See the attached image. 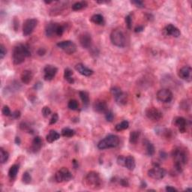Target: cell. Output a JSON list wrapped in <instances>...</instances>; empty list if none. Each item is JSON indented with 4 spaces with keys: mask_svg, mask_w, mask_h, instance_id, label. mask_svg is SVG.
I'll list each match as a JSON object with an SVG mask.
<instances>
[{
    "mask_svg": "<svg viewBox=\"0 0 192 192\" xmlns=\"http://www.w3.org/2000/svg\"><path fill=\"white\" fill-rule=\"evenodd\" d=\"M144 30V27L143 26H138L136 28L134 29V32H141Z\"/></svg>",
    "mask_w": 192,
    "mask_h": 192,
    "instance_id": "cell-52",
    "label": "cell"
},
{
    "mask_svg": "<svg viewBox=\"0 0 192 192\" xmlns=\"http://www.w3.org/2000/svg\"><path fill=\"white\" fill-rule=\"evenodd\" d=\"M104 114H105V119L107 122H113V119H114V114H113V113L111 110H108Z\"/></svg>",
    "mask_w": 192,
    "mask_h": 192,
    "instance_id": "cell-40",
    "label": "cell"
},
{
    "mask_svg": "<svg viewBox=\"0 0 192 192\" xmlns=\"http://www.w3.org/2000/svg\"><path fill=\"white\" fill-rule=\"evenodd\" d=\"M31 181H32V176L31 175H30V172L29 171L24 172V174H23L22 176V182H24V184L28 185V184H30V182H31Z\"/></svg>",
    "mask_w": 192,
    "mask_h": 192,
    "instance_id": "cell-36",
    "label": "cell"
},
{
    "mask_svg": "<svg viewBox=\"0 0 192 192\" xmlns=\"http://www.w3.org/2000/svg\"><path fill=\"white\" fill-rule=\"evenodd\" d=\"M191 68L190 66H184L179 71L178 75L181 79L185 80L186 81H190L191 77Z\"/></svg>",
    "mask_w": 192,
    "mask_h": 192,
    "instance_id": "cell-16",
    "label": "cell"
},
{
    "mask_svg": "<svg viewBox=\"0 0 192 192\" xmlns=\"http://www.w3.org/2000/svg\"><path fill=\"white\" fill-rule=\"evenodd\" d=\"M79 41L80 45L84 49H90L93 45V39H92L91 35L88 32L81 34L79 37Z\"/></svg>",
    "mask_w": 192,
    "mask_h": 192,
    "instance_id": "cell-14",
    "label": "cell"
},
{
    "mask_svg": "<svg viewBox=\"0 0 192 192\" xmlns=\"http://www.w3.org/2000/svg\"><path fill=\"white\" fill-rule=\"evenodd\" d=\"M6 53H7V50H6L5 47V46L3 45V44H1V45H0V59H4Z\"/></svg>",
    "mask_w": 192,
    "mask_h": 192,
    "instance_id": "cell-45",
    "label": "cell"
},
{
    "mask_svg": "<svg viewBox=\"0 0 192 192\" xmlns=\"http://www.w3.org/2000/svg\"><path fill=\"white\" fill-rule=\"evenodd\" d=\"M160 156L161 159H166L167 158V153H164V151H161L160 152Z\"/></svg>",
    "mask_w": 192,
    "mask_h": 192,
    "instance_id": "cell-55",
    "label": "cell"
},
{
    "mask_svg": "<svg viewBox=\"0 0 192 192\" xmlns=\"http://www.w3.org/2000/svg\"><path fill=\"white\" fill-rule=\"evenodd\" d=\"M79 96L80 98L81 101H82L83 104L84 106H88L89 103H90V97H89V93L86 91H80Z\"/></svg>",
    "mask_w": 192,
    "mask_h": 192,
    "instance_id": "cell-30",
    "label": "cell"
},
{
    "mask_svg": "<svg viewBox=\"0 0 192 192\" xmlns=\"http://www.w3.org/2000/svg\"><path fill=\"white\" fill-rule=\"evenodd\" d=\"M147 173L150 178L159 180V179H162L164 177L166 172L164 168L160 167L159 164H154V166L148 170Z\"/></svg>",
    "mask_w": 192,
    "mask_h": 192,
    "instance_id": "cell-8",
    "label": "cell"
},
{
    "mask_svg": "<svg viewBox=\"0 0 192 192\" xmlns=\"http://www.w3.org/2000/svg\"><path fill=\"white\" fill-rule=\"evenodd\" d=\"M110 93L113 95L116 104L119 105H125L128 101V96L119 87H113L110 89Z\"/></svg>",
    "mask_w": 192,
    "mask_h": 192,
    "instance_id": "cell-6",
    "label": "cell"
},
{
    "mask_svg": "<svg viewBox=\"0 0 192 192\" xmlns=\"http://www.w3.org/2000/svg\"><path fill=\"white\" fill-rule=\"evenodd\" d=\"M119 184L123 187H128L129 185L128 180L127 179H119Z\"/></svg>",
    "mask_w": 192,
    "mask_h": 192,
    "instance_id": "cell-48",
    "label": "cell"
},
{
    "mask_svg": "<svg viewBox=\"0 0 192 192\" xmlns=\"http://www.w3.org/2000/svg\"><path fill=\"white\" fill-rule=\"evenodd\" d=\"M31 56V51L28 45L24 44H18L14 47L12 53V61L16 65L22 64L25 59Z\"/></svg>",
    "mask_w": 192,
    "mask_h": 192,
    "instance_id": "cell-2",
    "label": "cell"
},
{
    "mask_svg": "<svg viewBox=\"0 0 192 192\" xmlns=\"http://www.w3.org/2000/svg\"><path fill=\"white\" fill-rule=\"evenodd\" d=\"M157 99L163 103H169L173 100V93L168 89H161L157 93Z\"/></svg>",
    "mask_w": 192,
    "mask_h": 192,
    "instance_id": "cell-12",
    "label": "cell"
},
{
    "mask_svg": "<svg viewBox=\"0 0 192 192\" xmlns=\"http://www.w3.org/2000/svg\"><path fill=\"white\" fill-rule=\"evenodd\" d=\"M110 41L113 45L118 47H124L126 44V36L122 28H116L110 33Z\"/></svg>",
    "mask_w": 192,
    "mask_h": 192,
    "instance_id": "cell-3",
    "label": "cell"
},
{
    "mask_svg": "<svg viewBox=\"0 0 192 192\" xmlns=\"http://www.w3.org/2000/svg\"><path fill=\"white\" fill-rule=\"evenodd\" d=\"M145 114L149 119H150L152 121H155V122L159 121L163 117L162 112L154 107H148L146 110Z\"/></svg>",
    "mask_w": 192,
    "mask_h": 192,
    "instance_id": "cell-11",
    "label": "cell"
},
{
    "mask_svg": "<svg viewBox=\"0 0 192 192\" xmlns=\"http://www.w3.org/2000/svg\"><path fill=\"white\" fill-rule=\"evenodd\" d=\"M14 142H15V143L17 144V145H20V143H21L20 138L19 137H15V139H14Z\"/></svg>",
    "mask_w": 192,
    "mask_h": 192,
    "instance_id": "cell-54",
    "label": "cell"
},
{
    "mask_svg": "<svg viewBox=\"0 0 192 192\" xmlns=\"http://www.w3.org/2000/svg\"><path fill=\"white\" fill-rule=\"evenodd\" d=\"M13 27L15 31H17V30L19 29V20L17 19V17H14L13 20Z\"/></svg>",
    "mask_w": 192,
    "mask_h": 192,
    "instance_id": "cell-49",
    "label": "cell"
},
{
    "mask_svg": "<svg viewBox=\"0 0 192 192\" xmlns=\"http://www.w3.org/2000/svg\"><path fill=\"white\" fill-rule=\"evenodd\" d=\"M64 78L71 84H73L74 83V79L73 77V71L70 68H67L65 69L64 71Z\"/></svg>",
    "mask_w": 192,
    "mask_h": 192,
    "instance_id": "cell-26",
    "label": "cell"
},
{
    "mask_svg": "<svg viewBox=\"0 0 192 192\" xmlns=\"http://www.w3.org/2000/svg\"><path fill=\"white\" fill-rule=\"evenodd\" d=\"M140 137V132L137 131H133L130 133L129 136V142L131 144H136Z\"/></svg>",
    "mask_w": 192,
    "mask_h": 192,
    "instance_id": "cell-29",
    "label": "cell"
},
{
    "mask_svg": "<svg viewBox=\"0 0 192 192\" xmlns=\"http://www.w3.org/2000/svg\"><path fill=\"white\" fill-rule=\"evenodd\" d=\"M73 164H74V168H77L78 167V162L76 160H73Z\"/></svg>",
    "mask_w": 192,
    "mask_h": 192,
    "instance_id": "cell-56",
    "label": "cell"
},
{
    "mask_svg": "<svg viewBox=\"0 0 192 192\" xmlns=\"http://www.w3.org/2000/svg\"><path fill=\"white\" fill-rule=\"evenodd\" d=\"M125 24H126L127 28H128V30H131L132 22H133V20H132L131 14H128L126 17H125Z\"/></svg>",
    "mask_w": 192,
    "mask_h": 192,
    "instance_id": "cell-39",
    "label": "cell"
},
{
    "mask_svg": "<svg viewBox=\"0 0 192 192\" xmlns=\"http://www.w3.org/2000/svg\"><path fill=\"white\" fill-rule=\"evenodd\" d=\"M135 167H136V162H135L134 158L131 156L125 157V167H126L129 170H134Z\"/></svg>",
    "mask_w": 192,
    "mask_h": 192,
    "instance_id": "cell-24",
    "label": "cell"
},
{
    "mask_svg": "<svg viewBox=\"0 0 192 192\" xmlns=\"http://www.w3.org/2000/svg\"><path fill=\"white\" fill-rule=\"evenodd\" d=\"M56 46L68 55L73 54L77 51V45L71 41H60L57 43Z\"/></svg>",
    "mask_w": 192,
    "mask_h": 192,
    "instance_id": "cell-10",
    "label": "cell"
},
{
    "mask_svg": "<svg viewBox=\"0 0 192 192\" xmlns=\"http://www.w3.org/2000/svg\"><path fill=\"white\" fill-rule=\"evenodd\" d=\"M146 154L149 156H153L156 153V149H155L154 145L150 141L146 142Z\"/></svg>",
    "mask_w": 192,
    "mask_h": 192,
    "instance_id": "cell-31",
    "label": "cell"
},
{
    "mask_svg": "<svg viewBox=\"0 0 192 192\" xmlns=\"http://www.w3.org/2000/svg\"><path fill=\"white\" fill-rule=\"evenodd\" d=\"M164 31L167 35H171V36L175 37V38H178L181 35L180 30L177 27L173 26V24H168V25L166 26Z\"/></svg>",
    "mask_w": 192,
    "mask_h": 192,
    "instance_id": "cell-19",
    "label": "cell"
},
{
    "mask_svg": "<svg viewBox=\"0 0 192 192\" xmlns=\"http://www.w3.org/2000/svg\"><path fill=\"white\" fill-rule=\"evenodd\" d=\"M42 144L43 142L41 138L38 136L35 137L33 139V140H32V146L30 147V151L33 153H38V152L40 151L41 147H42Z\"/></svg>",
    "mask_w": 192,
    "mask_h": 192,
    "instance_id": "cell-20",
    "label": "cell"
},
{
    "mask_svg": "<svg viewBox=\"0 0 192 192\" xmlns=\"http://www.w3.org/2000/svg\"><path fill=\"white\" fill-rule=\"evenodd\" d=\"M78 107H79V104H78L77 101L74 99L70 100L68 104V107L71 110H77Z\"/></svg>",
    "mask_w": 192,
    "mask_h": 192,
    "instance_id": "cell-37",
    "label": "cell"
},
{
    "mask_svg": "<svg viewBox=\"0 0 192 192\" xmlns=\"http://www.w3.org/2000/svg\"><path fill=\"white\" fill-rule=\"evenodd\" d=\"M131 3L134 5L136 6L137 8H143L145 7L144 5V3L143 1H140V0H136V1H131Z\"/></svg>",
    "mask_w": 192,
    "mask_h": 192,
    "instance_id": "cell-44",
    "label": "cell"
},
{
    "mask_svg": "<svg viewBox=\"0 0 192 192\" xmlns=\"http://www.w3.org/2000/svg\"><path fill=\"white\" fill-rule=\"evenodd\" d=\"M129 127V122L127 120L122 121L120 123L117 124V125L115 126V129H116L117 131H121L125 130V129L128 128Z\"/></svg>",
    "mask_w": 192,
    "mask_h": 192,
    "instance_id": "cell-35",
    "label": "cell"
},
{
    "mask_svg": "<svg viewBox=\"0 0 192 192\" xmlns=\"http://www.w3.org/2000/svg\"><path fill=\"white\" fill-rule=\"evenodd\" d=\"M165 190L167 191H178V190L176 189V188L170 186V185H167V186H166Z\"/></svg>",
    "mask_w": 192,
    "mask_h": 192,
    "instance_id": "cell-50",
    "label": "cell"
},
{
    "mask_svg": "<svg viewBox=\"0 0 192 192\" xmlns=\"http://www.w3.org/2000/svg\"><path fill=\"white\" fill-rule=\"evenodd\" d=\"M93 109L97 113H105L108 110V106L107 102L104 100H96L93 104Z\"/></svg>",
    "mask_w": 192,
    "mask_h": 192,
    "instance_id": "cell-15",
    "label": "cell"
},
{
    "mask_svg": "<svg viewBox=\"0 0 192 192\" xmlns=\"http://www.w3.org/2000/svg\"><path fill=\"white\" fill-rule=\"evenodd\" d=\"M38 20L35 18L26 20L23 25V34L24 36H29L31 35L38 25Z\"/></svg>",
    "mask_w": 192,
    "mask_h": 192,
    "instance_id": "cell-9",
    "label": "cell"
},
{
    "mask_svg": "<svg viewBox=\"0 0 192 192\" xmlns=\"http://www.w3.org/2000/svg\"><path fill=\"white\" fill-rule=\"evenodd\" d=\"M75 69L77 72H79L81 75L85 77H90L93 74L94 71L92 69L89 68L87 66L82 63H78L75 65Z\"/></svg>",
    "mask_w": 192,
    "mask_h": 192,
    "instance_id": "cell-18",
    "label": "cell"
},
{
    "mask_svg": "<svg viewBox=\"0 0 192 192\" xmlns=\"http://www.w3.org/2000/svg\"><path fill=\"white\" fill-rule=\"evenodd\" d=\"M20 116H21L20 111H19V110H15L14 112H13V113H11V116L13 119H17L20 117Z\"/></svg>",
    "mask_w": 192,
    "mask_h": 192,
    "instance_id": "cell-47",
    "label": "cell"
},
{
    "mask_svg": "<svg viewBox=\"0 0 192 192\" xmlns=\"http://www.w3.org/2000/svg\"><path fill=\"white\" fill-rule=\"evenodd\" d=\"M119 144V137L114 134H109L107 137L100 140L98 142V148L99 150H106V149L115 148L118 146Z\"/></svg>",
    "mask_w": 192,
    "mask_h": 192,
    "instance_id": "cell-4",
    "label": "cell"
},
{
    "mask_svg": "<svg viewBox=\"0 0 192 192\" xmlns=\"http://www.w3.org/2000/svg\"><path fill=\"white\" fill-rule=\"evenodd\" d=\"M85 182L87 186L93 189L98 188V187L101 186L102 183L100 175L96 171H90V173H87L85 177Z\"/></svg>",
    "mask_w": 192,
    "mask_h": 192,
    "instance_id": "cell-5",
    "label": "cell"
},
{
    "mask_svg": "<svg viewBox=\"0 0 192 192\" xmlns=\"http://www.w3.org/2000/svg\"><path fill=\"white\" fill-rule=\"evenodd\" d=\"M75 134V131L69 128H64L62 130V135L64 137H72Z\"/></svg>",
    "mask_w": 192,
    "mask_h": 192,
    "instance_id": "cell-33",
    "label": "cell"
},
{
    "mask_svg": "<svg viewBox=\"0 0 192 192\" xmlns=\"http://www.w3.org/2000/svg\"><path fill=\"white\" fill-rule=\"evenodd\" d=\"M60 138V134L55 130H50L46 136V140L48 143H52Z\"/></svg>",
    "mask_w": 192,
    "mask_h": 192,
    "instance_id": "cell-23",
    "label": "cell"
},
{
    "mask_svg": "<svg viewBox=\"0 0 192 192\" xmlns=\"http://www.w3.org/2000/svg\"><path fill=\"white\" fill-rule=\"evenodd\" d=\"M174 124L180 133L184 134L186 132V126H187V122L186 119L185 118L182 117V116H178L176 117L174 119Z\"/></svg>",
    "mask_w": 192,
    "mask_h": 192,
    "instance_id": "cell-17",
    "label": "cell"
},
{
    "mask_svg": "<svg viewBox=\"0 0 192 192\" xmlns=\"http://www.w3.org/2000/svg\"><path fill=\"white\" fill-rule=\"evenodd\" d=\"M44 3H46V4H50V3H52V2H44Z\"/></svg>",
    "mask_w": 192,
    "mask_h": 192,
    "instance_id": "cell-59",
    "label": "cell"
},
{
    "mask_svg": "<svg viewBox=\"0 0 192 192\" xmlns=\"http://www.w3.org/2000/svg\"><path fill=\"white\" fill-rule=\"evenodd\" d=\"M41 87H42V83H41V82L36 83L35 84V86H34V89H35V90H40V89H41Z\"/></svg>",
    "mask_w": 192,
    "mask_h": 192,
    "instance_id": "cell-53",
    "label": "cell"
},
{
    "mask_svg": "<svg viewBox=\"0 0 192 192\" xmlns=\"http://www.w3.org/2000/svg\"><path fill=\"white\" fill-rule=\"evenodd\" d=\"M140 186H141V188H145V187H146V183L144 181H142V182H141Z\"/></svg>",
    "mask_w": 192,
    "mask_h": 192,
    "instance_id": "cell-58",
    "label": "cell"
},
{
    "mask_svg": "<svg viewBox=\"0 0 192 192\" xmlns=\"http://www.w3.org/2000/svg\"><path fill=\"white\" fill-rule=\"evenodd\" d=\"M88 6V3L86 1H82V2H77L74 3V5H72V10L74 11H80L82 9L85 8Z\"/></svg>",
    "mask_w": 192,
    "mask_h": 192,
    "instance_id": "cell-27",
    "label": "cell"
},
{
    "mask_svg": "<svg viewBox=\"0 0 192 192\" xmlns=\"http://www.w3.org/2000/svg\"><path fill=\"white\" fill-rule=\"evenodd\" d=\"M191 188H186V189H185V191H191Z\"/></svg>",
    "mask_w": 192,
    "mask_h": 192,
    "instance_id": "cell-60",
    "label": "cell"
},
{
    "mask_svg": "<svg viewBox=\"0 0 192 192\" xmlns=\"http://www.w3.org/2000/svg\"><path fill=\"white\" fill-rule=\"evenodd\" d=\"M65 31V27L64 25H61V24H59L57 29H56V35H57V36H62L64 34Z\"/></svg>",
    "mask_w": 192,
    "mask_h": 192,
    "instance_id": "cell-41",
    "label": "cell"
},
{
    "mask_svg": "<svg viewBox=\"0 0 192 192\" xmlns=\"http://www.w3.org/2000/svg\"><path fill=\"white\" fill-rule=\"evenodd\" d=\"M72 179V174L69 170L66 167H62L59 169L55 174V179L56 182L61 183V182H68Z\"/></svg>",
    "mask_w": 192,
    "mask_h": 192,
    "instance_id": "cell-7",
    "label": "cell"
},
{
    "mask_svg": "<svg viewBox=\"0 0 192 192\" xmlns=\"http://www.w3.org/2000/svg\"><path fill=\"white\" fill-rule=\"evenodd\" d=\"M117 164L119 165L122 166V167H125V157L123 156H119L117 158Z\"/></svg>",
    "mask_w": 192,
    "mask_h": 192,
    "instance_id": "cell-46",
    "label": "cell"
},
{
    "mask_svg": "<svg viewBox=\"0 0 192 192\" xmlns=\"http://www.w3.org/2000/svg\"><path fill=\"white\" fill-rule=\"evenodd\" d=\"M59 24L54 22H50L45 27V33L47 37H53L56 35V29H57Z\"/></svg>",
    "mask_w": 192,
    "mask_h": 192,
    "instance_id": "cell-21",
    "label": "cell"
},
{
    "mask_svg": "<svg viewBox=\"0 0 192 192\" xmlns=\"http://www.w3.org/2000/svg\"><path fill=\"white\" fill-rule=\"evenodd\" d=\"M58 72V68L54 65H47L44 68V79L46 81H50L55 77Z\"/></svg>",
    "mask_w": 192,
    "mask_h": 192,
    "instance_id": "cell-13",
    "label": "cell"
},
{
    "mask_svg": "<svg viewBox=\"0 0 192 192\" xmlns=\"http://www.w3.org/2000/svg\"><path fill=\"white\" fill-rule=\"evenodd\" d=\"M90 20H91L92 23L96 24V25L103 26L105 24L104 17L101 14H96L93 15L92 17L90 18Z\"/></svg>",
    "mask_w": 192,
    "mask_h": 192,
    "instance_id": "cell-25",
    "label": "cell"
},
{
    "mask_svg": "<svg viewBox=\"0 0 192 192\" xmlns=\"http://www.w3.org/2000/svg\"><path fill=\"white\" fill-rule=\"evenodd\" d=\"M37 53H38V54L39 55V56H44L46 53V50L44 48H40L38 49Z\"/></svg>",
    "mask_w": 192,
    "mask_h": 192,
    "instance_id": "cell-51",
    "label": "cell"
},
{
    "mask_svg": "<svg viewBox=\"0 0 192 192\" xmlns=\"http://www.w3.org/2000/svg\"><path fill=\"white\" fill-rule=\"evenodd\" d=\"M58 120H59V116H58V113H53L52 117L50 118L49 124H50V125H54V124H56V122H57Z\"/></svg>",
    "mask_w": 192,
    "mask_h": 192,
    "instance_id": "cell-43",
    "label": "cell"
},
{
    "mask_svg": "<svg viewBox=\"0 0 192 192\" xmlns=\"http://www.w3.org/2000/svg\"><path fill=\"white\" fill-rule=\"evenodd\" d=\"M41 113H42V116H44V118H47L50 114H51V110L49 107L47 106H45L42 108L41 110Z\"/></svg>",
    "mask_w": 192,
    "mask_h": 192,
    "instance_id": "cell-38",
    "label": "cell"
},
{
    "mask_svg": "<svg viewBox=\"0 0 192 192\" xmlns=\"http://www.w3.org/2000/svg\"><path fill=\"white\" fill-rule=\"evenodd\" d=\"M2 115L5 116H11V111L10 108H9L8 106L5 105L3 107L2 110Z\"/></svg>",
    "mask_w": 192,
    "mask_h": 192,
    "instance_id": "cell-42",
    "label": "cell"
},
{
    "mask_svg": "<svg viewBox=\"0 0 192 192\" xmlns=\"http://www.w3.org/2000/svg\"><path fill=\"white\" fill-rule=\"evenodd\" d=\"M32 78H33V74H32L31 71L25 70L23 71L22 74H21V81H22L23 83L26 84V85H27V84L31 83V81L32 80Z\"/></svg>",
    "mask_w": 192,
    "mask_h": 192,
    "instance_id": "cell-22",
    "label": "cell"
},
{
    "mask_svg": "<svg viewBox=\"0 0 192 192\" xmlns=\"http://www.w3.org/2000/svg\"><path fill=\"white\" fill-rule=\"evenodd\" d=\"M19 127L21 130L27 132V133L34 134V130L32 128V127L30 126L29 124L27 123V122H20V123Z\"/></svg>",
    "mask_w": 192,
    "mask_h": 192,
    "instance_id": "cell-34",
    "label": "cell"
},
{
    "mask_svg": "<svg viewBox=\"0 0 192 192\" xmlns=\"http://www.w3.org/2000/svg\"><path fill=\"white\" fill-rule=\"evenodd\" d=\"M98 4H106V3H108L110 2L109 1H97L96 2Z\"/></svg>",
    "mask_w": 192,
    "mask_h": 192,
    "instance_id": "cell-57",
    "label": "cell"
},
{
    "mask_svg": "<svg viewBox=\"0 0 192 192\" xmlns=\"http://www.w3.org/2000/svg\"><path fill=\"white\" fill-rule=\"evenodd\" d=\"M18 171H19V165L18 164H14V165H12L8 170V176L10 177V179H15L17 175Z\"/></svg>",
    "mask_w": 192,
    "mask_h": 192,
    "instance_id": "cell-28",
    "label": "cell"
},
{
    "mask_svg": "<svg viewBox=\"0 0 192 192\" xmlns=\"http://www.w3.org/2000/svg\"><path fill=\"white\" fill-rule=\"evenodd\" d=\"M9 159V153L5 150L2 147L0 148V162L5 164Z\"/></svg>",
    "mask_w": 192,
    "mask_h": 192,
    "instance_id": "cell-32",
    "label": "cell"
},
{
    "mask_svg": "<svg viewBox=\"0 0 192 192\" xmlns=\"http://www.w3.org/2000/svg\"><path fill=\"white\" fill-rule=\"evenodd\" d=\"M172 158L174 161L173 169L176 173H181L183 171L184 166L188 161V151L183 147H176L172 152Z\"/></svg>",
    "mask_w": 192,
    "mask_h": 192,
    "instance_id": "cell-1",
    "label": "cell"
}]
</instances>
